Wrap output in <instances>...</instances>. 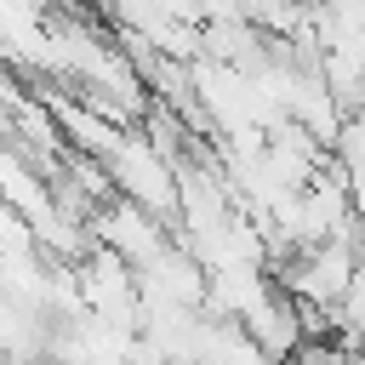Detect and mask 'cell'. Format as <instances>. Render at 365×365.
Listing matches in <instances>:
<instances>
[{
  "label": "cell",
  "mask_w": 365,
  "mask_h": 365,
  "mask_svg": "<svg viewBox=\"0 0 365 365\" xmlns=\"http://www.w3.org/2000/svg\"><path fill=\"white\" fill-rule=\"evenodd\" d=\"M103 171H108V182H114L120 200L154 211L160 222H177V165L154 148V137L143 125H131L120 137V148L103 160Z\"/></svg>",
  "instance_id": "cell-1"
},
{
  "label": "cell",
  "mask_w": 365,
  "mask_h": 365,
  "mask_svg": "<svg viewBox=\"0 0 365 365\" xmlns=\"http://www.w3.org/2000/svg\"><path fill=\"white\" fill-rule=\"evenodd\" d=\"M91 240H97L103 251L125 257L131 268H143V262H154L177 234H171V222H160L154 211H143V205H131V200L114 194V200L91 217Z\"/></svg>",
  "instance_id": "cell-2"
},
{
  "label": "cell",
  "mask_w": 365,
  "mask_h": 365,
  "mask_svg": "<svg viewBox=\"0 0 365 365\" xmlns=\"http://www.w3.org/2000/svg\"><path fill=\"white\" fill-rule=\"evenodd\" d=\"M331 165L342 171V182H348V194H354V205L365 217V108L342 120V131L331 143Z\"/></svg>",
  "instance_id": "cell-3"
}]
</instances>
